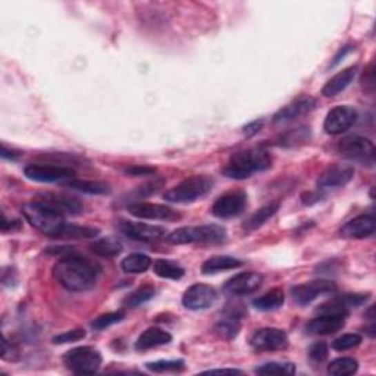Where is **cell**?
Wrapping results in <instances>:
<instances>
[{"instance_id":"2","label":"cell","mask_w":376,"mask_h":376,"mask_svg":"<svg viewBox=\"0 0 376 376\" xmlns=\"http://www.w3.org/2000/svg\"><path fill=\"white\" fill-rule=\"evenodd\" d=\"M272 156L261 147L240 150L234 153L228 164L222 168V174L231 179H247L253 174L270 169Z\"/></svg>"},{"instance_id":"13","label":"cell","mask_w":376,"mask_h":376,"mask_svg":"<svg viewBox=\"0 0 376 376\" xmlns=\"http://www.w3.org/2000/svg\"><path fill=\"white\" fill-rule=\"evenodd\" d=\"M357 121V112L351 106H337L328 112L324 122L326 134L338 135L350 130Z\"/></svg>"},{"instance_id":"33","label":"cell","mask_w":376,"mask_h":376,"mask_svg":"<svg viewBox=\"0 0 376 376\" xmlns=\"http://www.w3.org/2000/svg\"><path fill=\"white\" fill-rule=\"evenodd\" d=\"M359 369V363L353 357H339L328 364V373L335 376L355 375Z\"/></svg>"},{"instance_id":"24","label":"cell","mask_w":376,"mask_h":376,"mask_svg":"<svg viewBox=\"0 0 376 376\" xmlns=\"http://www.w3.org/2000/svg\"><path fill=\"white\" fill-rule=\"evenodd\" d=\"M172 341V335L166 333L165 329L161 328H149L139 337L135 343V350L144 351V350H150L159 346H165L169 344Z\"/></svg>"},{"instance_id":"38","label":"cell","mask_w":376,"mask_h":376,"mask_svg":"<svg viewBox=\"0 0 376 376\" xmlns=\"http://www.w3.org/2000/svg\"><path fill=\"white\" fill-rule=\"evenodd\" d=\"M123 317H125V312H122V310L100 315L99 317L95 319L93 322H91V328L96 329V331H103V329L123 321Z\"/></svg>"},{"instance_id":"40","label":"cell","mask_w":376,"mask_h":376,"mask_svg":"<svg viewBox=\"0 0 376 376\" xmlns=\"http://www.w3.org/2000/svg\"><path fill=\"white\" fill-rule=\"evenodd\" d=\"M87 335L86 329L83 328H75L71 329V331L63 333L61 335L53 337V344H68V343H77V341L83 339Z\"/></svg>"},{"instance_id":"34","label":"cell","mask_w":376,"mask_h":376,"mask_svg":"<svg viewBox=\"0 0 376 376\" xmlns=\"http://www.w3.org/2000/svg\"><path fill=\"white\" fill-rule=\"evenodd\" d=\"M153 295H155L153 286H143L139 290H135L131 294H128L127 297L122 300V306L128 307V309H134V307H139L149 300H152Z\"/></svg>"},{"instance_id":"31","label":"cell","mask_w":376,"mask_h":376,"mask_svg":"<svg viewBox=\"0 0 376 376\" xmlns=\"http://www.w3.org/2000/svg\"><path fill=\"white\" fill-rule=\"evenodd\" d=\"M279 210V203H270L268 206L259 209L255 212L250 218L244 222V230L247 231H255L257 228L264 225L269 218H272L273 215Z\"/></svg>"},{"instance_id":"29","label":"cell","mask_w":376,"mask_h":376,"mask_svg":"<svg viewBox=\"0 0 376 376\" xmlns=\"http://www.w3.org/2000/svg\"><path fill=\"white\" fill-rule=\"evenodd\" d=\"M153 270L157 277H161L164 279H172V281H178L186 275L184 268L175 264V261H169L165 259L156 260L153 265Z\"/></svg>"},{"instance_id":"46","label":"cell","mask_w":376,"mask_h":376,"mask_svg":"<svg viewBox=\"0 0 376 376\" xmlns=\"http://www.w3.org/2000/svg\"><path fill=\"white\" fill-rule=\"evenodd\" d=\"M209 373H230V375H241L243 370H238V369H213V370H208L204 372V375H209Z\"/></svg>"},{"instance_id":"5","label":"cell","mask_w":376,"mask_h":376,"mask_svg":"<svg viewBox=\"0 0 376 376\" xmlns=\"http://www.w3.org/2000/svg\"><path fill=\"white\" fill-rule=\"evenodd\" d=\"M213 184L215 181L209 175H195L168 190L164 197L170 203H192L209 195Z\"/></svg>"},{"instance_id":"26","label":"cell","mask_w":376,"mask_h":376,"mask_svg":"<svg viewBox=\"0 0 376 376\" xmlns=\"http://www.w3.org/2000/svg\"><path fill=\"white\" fill-rule=\"evenodd\" d=\"M63 186L75 190V191H81L86 192V195H99V196H105L110 192V187L106 182H100V181H87V179H68L63 182Z\"/></svg>"},{"instance_id":"30","label":"cell","mask_w":376,"mask_h":376,"mask_svg":"<svg viewBox=\"0 0 376 376\" xmlns=\"http://www.w3.org/2000/svg\"><path fill=\"white\" fill-rule=\"evenodd\" d=\"M152 266V259L143 253H132L121 261L125 273H143Z\"/></svg>"},{"instance_id":"22","label":"cell","mask_w":376,"mask_h":376,"mask_svg":"<svg viewBox=\"0 0 376 376\" xmlns=\"http://www.w3.org/2000/svg\"><path fill=\"white\" fill-rule=\"evenodd\" d=\"M241 316H243V312L238 310L237 307L235 309H228L224 313V317L221 319V321L213 326V333L222 339H226V341L234 339L238 334H240Z\"/></svg>"},{"instance_id":"37","label":"cell","mask_w":376,"mask_h":376,"mask_svg":"<svg viewBox=\"0 0 376 376\" xmlns=\"http://www.w3.org/2000/svg\"><path fill=\"white\" fill-rule=\"evenodd\" d=\"M146 368L156 373H165V372L184 370L186 364H184V360H157V362L146 363Z\"/></svg>"},{"instance_id":"17","label":"cell","mask_w":376,"mask_h":376,"mask_svg":"<svg viewBox=\"0 0 376 376\" xmlns=\"http://www.w3.org/2000/svg\"><path fill=\"white\" fill-rule=\"evenodd\" d=\"M355 177V168L350 165H331L328 166L321 177L317 178V187L321 190L344 187Z\"/></svg>"},{"instance_id":"14","label":"cell","mask_w":376,"mask_h":376,"mask_svg":"<svg viewBox=\"0 0 376 376\" xmlns=\"http://www.w3.org/2000/svg\"><path fill=\"white\" fill-rule=\"evenodd\" d=\"M128 212L140 219L150 221H179L181 215L165 204L155 203H132L128 204Z\"/></svg>"},{"instance_id":"20","label":"cell","mask_w":376,"mask_h":376,"mask_svg":"<svg viewBox=\"0 0 376 376\" xmlns=\"http://www.w3.org/2000/svg\"><path fill=\"white\" fill-rule=\"evenodd\" d=\"M346 324V316L341 315H329V313H319L317 317L312 319L307 324L306 329L309 334L313 335H331L338 333Z\"/></svg>"},{"instance_id":"1","label":"cell","mask_w":376,"mask_h":376,"mask_svg":"<svg viewBox=\"0 0 376 376\" xmlns=\"http://www.w3.org/2000/svg\"><path fill=\"white\" fill-rule=\"evenodd\" d=\"M53 272L63 288L72 293H83L95 287L100 268L87 257L70 253L61 257Z\"/></svg>"},{"instance_id":"11","label":"cell","mask_w":376,"mask_h":376,"mask_svg":"<svg viewBox=\"0 0 376 376\" xmlns=\"http://www.w3.org/2000/svg\"><path fill=\"white\" fill-rule=\"evenodd\" d=\"M250 344L256 351H278L288 347L287 334L278 328H264L255 333Z\"/></svg>"},{"instance_id":"12","label":"cell","mask_w":376,"mask_h":376,"mask_svg":"<svg viewBox=\"0 0 376 376\" xmlns=\"http://www.w3.org/2000/svg\"><path fill=\"white\" fill-rule=\"evenodd\" d=\"M24 174L28 179L36 182H58L68 181L75 177L74 169L66 166H55V165H37L31 164L26 166Z\"/></svg>"},{"instance_id":"15","label":"cell","mask_w":376,"mask_h":376,"mask_svg":"<svg viewBox=\"0 0 376 376\" xmlns=\"http://www.w3.org/2000/svg\"><path fill=\"white\" fill-rule=\"evenodd\" d=\"M264 277L257 272H241L224 284V291L230 295H247L261 287Z\"/></svg>"},{"instance_id":"28","label":"cell","mask_w":376,"mask_h":376,"mask_svg":"<svg viewBox=\"0 0 376 376\" xmlns=\"http://www.w3.org/2000/svg\"><path fill=\"white\" fill-rule=\"evenodd\" d=\"M90 248L96 256L110 259V257H117L121 255L122 244L117 240V238L108 237V238H101V240L95 241L93 244L90 246Z\"/></svg>"},{"instance_id":"7","label":"cell","mask_w":376,"mask_h":376,"mask_svg":"<svg viewBox=\"0 0 376 376\" xmlns=\"http://www.w3.org/2000/svg\"><path fill=\"white\" fill-rule=\"evenodd\" d=\"M337 150L341 156L350 159V161L370 166L375 162V144L366 137L348 135L338 143Z\"/></svg>"},{"instance_id":"23","label":"cell","mask_w":376,"mask_h":376,"mask_svg":"<svg viewBox=\"0 0 376 376\" xmlns=\"http://www.w3.org/2000/svg\"><path fill=\"white\" fill-rule=\"evenodd\" d=\"M357 70H359L357 66H350V68H346L344 71L338 72L324 86L322 95L326 97H335L339 93H343V91L353 83V79L356 78Z\"/></svg>"},{"instance_id":"18","label":"cell","mask_w":376,"mask_h":376,"mask_svg":"<svg viewBox=\"0 0 376 376\" xmlns=\"http://www.w3.org/2000/svg\"><path fill=\"white\" fill-rule=\"evenodd\" d=\"M316 108V100L313 97L304 96L297 100H294L293 103L287 105L286 108L279 109L275 115H273V122L275 123H286L299 119L300 117L307 115Z\"/></svg>"},{"instance_id":"45","label":"cell","mask_w":376,"mask_h":376,"mask_svg":"<svg viewBox=\"0 0 376 376\" xmlns=\"http://www.w3.org/2000/svg\"><path fill=\"white\" fill-rule=\"evenodd\" d=\"M350 50H351V46H346V48H343V50H339V53L335 56L334 61H333V63H331V68H334L335 65H338L341 61H343V58H344V56H346Z\"/></svg>"},{"instance_id":"39","label":"cell","mask_w":376,"mask_h":376,"mask_svg":"<svg viewBox=\"0 0 376 376\" xmlns=\"http://www.w3.org/2000/svg\"><path fill=\"white\" fill-rule=\"evenodd\" d=\"M362 343V335L359 334H346L337 338L333 343V348L337 351H346L350 348H355Z\"/></svg>"},{"instance_id":"44","label":"cell","mask_w":376,"mask_h":376,"mask_svg":"<svg viewBox=\"0 0 376 376\" xmlns=\"http://www.w3.org/2000/svg\"><path fill=\"white\" fill-rule=\"evenodd\" d=\"M0 155H2V157H3V159H10V161H17V159L21 156V153H19V152L8 149V147H6L5 144L2 146V153H0Z\"/></svg>"},{"instance_id":"41","label":"cell","mask_w":376,"mask_h":376,"mask_svg":"<svg viewBox=\"0 0 376 376\" xmlns=\"http://www.w3.org/2000/svg\"><path fill=\"white\" fill-rule=\"evenodd\" d=\"M328 355H329V350H328V346L325 343H315L309 350L310 360L313 363H317V364L326 362Z\"/></svg>"},{"instance_id":"16","label":"cell","mask_w":376,"mask_h":376,"mask_svg":"<svg viewBox=\"0 0 376 376\" xmlns=\"http://www.w3.org/2000/svg\"><path fill=\"white\" fill-rule=\"evenodd\" d=\"M118 228L123 235H127L128 238L135 241H156V240H161V238L166 235L165 228L157 226V225L140 224V222L122 221L118 225Z\"/></svg>"},{"instance_id":"3","label":"cell","mask_w":376,"mask_h":376,"mask_svg":"<svg viewBox=\"0 0 376 376\" xmlns=\"http://www.w3.org/2000/svg\"><path fill=\"white\" fill-rule=\"evenodd\" d=\"M22 213H24L27 221L34 228H37V230L41 231L44 235H49L53 238H61L68 224L63 215L49 208L48 204L41 203L40 200L24 204Z\"/></svg>"},{"instance_id":"25","label":"cell","mask_w":376,"mask_h":376,"mask_svg":"<svg viewBox=\"0 0 376 376\" xmlns=\"http://www.w3.org/2000/svg\"><path fill=\"white\" fill-rule=\"evenodd\" d=\"M243 261L231 256H213L208 259L201 265V272L204 275H213V273H219L222 270H230L241 268Z\"/></svg>"},{"instance_id":"21","label":"cell","mask_w":376,"mask_h":376,"mask_svg":"<svg viewBox=\"0 0 376 376\" xmlns=\"http://www.w3.org/2000/svg\"><path fill=\"white\" fill-rule=\"evenodd\" d=\"M37 200L48 204L49 208L55 209L56 212H59L63 216L65 215L75 216L81 213L84 209L81 201L65 195H53V192H48V195H41Z\"/></svg>"},{"instance_id":"6","label":"cell","mask_w":376,"mask_h":376,"mask_svg":"<svg viewBox=\"0 0 376 376\" xmlns=\"http://www.w3.org/2000/svg\"><path fill=\"white\" fill-rule=\"evenodd\" d=\"M100 351L93 347H77L66 351L63 356L65 366L77 375H95L101 366Z\"/></svg>"},{"instance_id":"9","label":"cell","mask_w":376,"mask_h":376,"mask_svg":"<svg viewBox=\"0 0 376 376\" xmlns=\"http://www.w3.org/2000/svg\"><path fill=\"white\" fill-rule=\"evenodd\" d=\"M218 300V293L206 284H195L191 286L184 295H182V304L188 310H206Z\"/></svg>"},{"instance_id":"27","label":"cell","mask_w":376,"mask_h":376,"mask_svg":"<svg viewBox=\"0 0 376 376\" xmlns=\"http://www.w3.org/2000/svg\"><path fill=\"white\" fill-rule=\"evenodd\" d=\"M286 301V295H284L282 288H272L266 294L260 295V297L253 300L255 309L261 310V312H270V310H277Z\"/></svg>"},{"instance_id":"10","label":"cell","mask_w":376,"mask_h":376,"mask_svg":"<svg viewBox=\"0 0 376 376\" xmlns=\"http://www.w3.org/2000/svg\"><path fill=\"white\" fill-rule=\"evenodd\" d=\"M337 291L335 282L328 279H316L307 284H301V286L294 287L291 290L293 300L299 306H307L313 300H316L319 295L324 294H333Z\"/></svg>"},{"instance_id":"35","label":"cell","mask_w":376,"mask_h":376,"mask_svg":"<svg viewBox=\"0 0 376 376\" xmlns=\"http://www.w3.org/2000/svg\"><path fill=\"white\" fill-rule=\"evenodd\" d=\"M257 375H294L295 373V364L294 363H279V362H270L259 366L255 370Z\"/></svg>"},{"instance_id":"42","label":"cell","mask_w":376,"mask_h":376,"mask_svg":"<svg viewBox=\"0 0 376 376\" xmlns=\"http://www.w3.org/2000/svg\"><path fill=\"white\" fill-rule=\"evenodd\" d=\"M127 175H131V177H149V175H153L156 172L155 168H150V166H140V165H134V166H130L123 170Z\"/></svg>"},{"instance_id":"4","label":"cell","mask_w":376,"mask_h":376,"mask_svg":"<svg viewBox=\"0 0 376 376\" xmlns=\"http://www.w3.org/2000/svg\"><path fill=\"white\" fill-rule=\"evenodd\" d=\"M166 238L170 244H221L226 240V230L221 225L213 224L201 226H182L170 232Z\"/></svg>"},{"instance_id":"8","label":"cell","mask_w":376,"mask_h":376,"mask_svg":"<svg viewBox=\"0 0 376 376\" xmlns=\"http://www.w3.org/2000/svg\"><path fill=\"white\" fill-rule=\"evenodd\" d=\"M247 206V195L243 190L230 191L221 196L212 206V215L219 219H231L240 216Z\"/></svg>"},{"instance_id":"36","label":"cell","mask_w":376,"mask_h":376,"mask_svg":"<svg viewBox=\"0 0 376 376\" xmlns=\"http://www.w3.org/2000/svg\"><path fill=\"white\" fill-rule=\"evenodd\" d=\"M100 231L97 228H91V226H79L75 224H66L65 230L61 235V238H93L99 234Z\"/></svg>"},{"instance_id":"43","label":"cell","mask_w":376,"mask_h":376,"mask_svg":"<svg viewBox=\"0 0 376 376\" xmlns=\"http://www.w3.org/2000/svg\"><path fill=\"white\" fill-rule=\"evenodd\" d=\"M261 127H264V121H261V119L260 121H253V122H250V123L246 125V127L243 128V132H244L246 137H253L261 130Z\"/></svg>"},{"instance_id":"19","label":"cell","mask_w":376,"mask_h":376,"mask_svg":"<svg viewBox=\"0 0 376 376\" xmlns=\"http://www.w3.org/2000/svg\"><path fill=\"white\" fill-rule=\"evenodd\" d=\"M376 230V221L373 215H360L355 219L348 221L339 230V235L344 238H355V240H362L373 235Z\"/></svg>"},{"instance_id":"32","label":"cell","mask_w":376,"mask_h":376,"mask_svg":"<svg viewBox=\"0 0 376 376\" xmlns=\"http://www.w3.org/2000/svg\"><path fill=\"white\" fill-rule=\"evenodd\" d=\"M310 128L309 127H299L287 131L286 134H282L278 139V146L281 147H295L304 144L310 140Z\"/></svg>"}]
</instances>
